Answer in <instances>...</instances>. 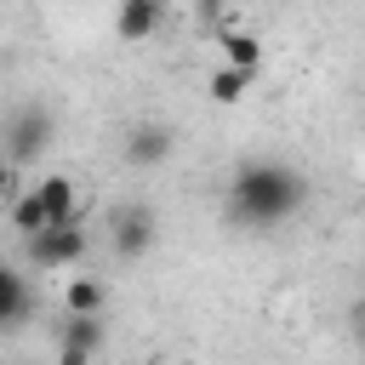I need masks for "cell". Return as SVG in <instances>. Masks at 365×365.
<instances>
[{
	"label": "cell",
	"mask_w": 365,
	"mask_h": 365,
	"mask_svg": "<svg viewBox=\"0 0 365 365\" xmlns=\"http://www.w3.org/2000/svg\"><path fill=\"white\" fill-rule=\"evenodd\" d=\"M302 205H308V177L291 160H274V154L240 160L234 177H228V194H222L228 228H245V234H268V228L291 222Z\"/></svg>",
	"instance_id": "cell-1"
},
{
	"label": "cell",
	"mask_w": 365,
	"mask_h": 365,
	"mask_svg": "<svg viewBox=\"0 0 365 365\" xmlns=\"http://www.w3.org/2000/svg\"><path fill=\"white\" fill-rule=\"evenodd\" d=\"M51 137H57V114H51L46 103H23V108H11L6 125H0V154H6L11 165H34V160L51 148Z\"/></svg>",
	"instance_id": "cell-2"
},
{
	"label": "cell",
	"mask_w": 365,
	"mask_h": 365,
	"mask_svg": "<svg viewBox=\"0 0 365 365\" xmlns=\"http://www.w3.org/2000/svg\"><path fill=\"white\" fill-rule=\"evenodd\" d=\"M154 240H160V217L148 200H120L108 211V251L120 262H143L154 251Z\"/></svg>",
	"instance_id": "cell-3"
},
{
	"label": "cell",
	"mask_w": 365,
	"mask_h": 365,
	"mask_svg": "<svg viewBox=\"0 0 365 365\" xmlns=\"http://www.w3.org/2000/svg\"><path fill=\"white\" fill-rule=\"evenodd\" d=\"M23 251H29V262L34 268H74L80 257H86V228L80 222H63V228H46V234H34V240H23Z\"/></svg>",
	"instance_id": "cell-4"
},
{
	"label": "cell",
	"mask_w": 365,
	"mask_h": 365,
	"mask_svg": "<svg viewBox=\"0 0 365 365\" xmlns=\"http://www.w3.org/2000/svg\"><path fill=\"white\" fill-rule=\"evenodd\" d=\"M171 148H177V137H171L165 120H137V125L125 131V165H137V171L171 160Z\"/></svg>",
	"instance_id": "cell-5"
},
{
	"label": "cell",
	"mask_w": 365,
	"mask_h": 365,
	"mask_svg": "<svg viewBox=\"0 0 365 365\" xmlns=\"http://www.w3.org/2000/svg\"><path fill=\"white\" fill-rule=\"evenodd\" d=\"M34 200H40V211H46V222H51V228H63V222H80V194H74V177H63V171H46V177L34 182Z\"/></svg>",
	"instance_id": "cell-6"
},
{
	"label": "cell",
	"mask_w": 365,
	"mask_h": 365,
	"mask_svg": "<svg viewBox=\"0 0 365 365\" xmlns=\"http://www.w3.org/2000/svg\"><path fill=\"white\" fill-rule=\"evenodd\" d=\"M160 23H165V6L160 0H120L114 6V34L125 46H143L148 34H160Z\"/></svg>",
	"instance_id": "cell-7"
},
{
	"label": "cell",
	"mask_w": 365,
	"mask_h": 365,
	"mask_svg": "<svg viewBox=\"0 0 365 365\" xmlns=\"http://www.w3.org/2000/svg\"><path fill=\"white\" fill-rule=\"evenodd\" d=\"M29 314H34V291H29V279H23L11 262H0V336L17 331Z\"/></svg>",
	"instance_id": "cell-8"
},
{
	"label": "cell",
	"mask_w": 365,
	"mask_h": 365,
	"mask_svg": "<svg viewBox=\"0 0 365 365\" xmlns=\"http://www.w3.org/2000/svg\"><path fill=\"white\" fill-rule=\"evenodd\" d=\"M217 46H222V63H228V68H240V74H257V68H262V40H257L251 29L234 23V29L217 34Z\"/></svg>",
	"instance_id": "cell-9"
},
{
	"label": "cell",
	"mask_w": 365,
	"mask_h": 365,
	"mask_svg": "<svg viewBox=\"0 0 365 365\" xmlns=\"http://www.w3.org/2000/svg\"><path fill=\"white\" fill-rule=\"evenodd\" d=\"M103 302H108V291H103V279H91V274H74V279L63 285V314L103 319Z\"/></svg>",
	"instance_id": "cell-10"
},
{
	"label": "cell",
	"mask_w": 365,
	"mask_h": 365,
	"mask_svg": "<svg viewBox=\"0 0 365 365\" xmlns=\"http://www.w3.org/2000/svg\"><path fill=\"white\" fill-rule=\"evenodd\" d=\"M251 80H257V74H240V68L217 63V68L205 74V97H211V103H240V97L251 91Z\"/></svg>",
	"instance_id": "cell-11"
},
{
	"label": "cell",
	"mask_w": 365,
	"mask_h": 365,
	"mask_svg": "<svg viewBox=\"0 0 365 365\" xmlns=\"http://www.w3.org/2000/svg\"><path fill=\"white\" fill-rule=\"evenodd\" d=\"M11 228H17L23 240H34V234H46V228H51V222H46V211H40V200H34V188L11 200Z\"/></svg>",
	"instance_id": "cell-12"
},
{
	"label": "cell",
	"mask_w": 365,
	"mask_h": 365,
	"mask_svg": "<svg viewBox=\"0 0 365 365\" xmlns=\"http://www.w3.org/2000/svg\"><path fill=\"white\" fill-rule=\"evenodd\" d=\"M63 348H86V354H97V348H103V319H80V314H68V319H63Z\"/></svg>",
	"instance_id": "cell-13"
},
{
	"label": "cell",
	"mask_w": 365,
	"mask_h": 365,
	"mask_svg": "<svg viewBox=\"0 0 365 365\" xmlns=\"http://www.w3.org/2000/svg\"><path fill=\"white\" fill-rule=\"evenodd\" d=\"M348 336L365 348V297H359V302H348Z\"/></svg>",
	"instance_id": "cell-14"
},
{
	"label": "cell",
	"mask_w": 365,
	"mask_h": 365,
	"mask_svg": "<svg viewBox=\"0 0 365 365\" xmlns=\"http://www.w3.org/2000/svg\"><path fill=\"white\" fill-rule=\"evenodd\" d=\"M11 177H17V165H11L6 154H0V205H11V200H17V188H11Z\"/></svg>",
	"instance_id": "cell-15"
},
{
	"label": "cell",
	"mask_w": 365,
	"mask_h": 365,
	"mask_svg": "<svg viewBox=\"0 0 365 365\" xmlns=\"http://www.w3.org/2000/svg\"><path fill=\"white\" fill-rule=\"evenodd\" d=\"M97 354H86V348H57V365H91Z\"/></svg>",
	"instance_id": "cell-16"
},
{
	"label": "cell",
	"mask_w": 365,
	"mask_h": 365,
	"mask_svg": "<svg viewBox=\"0 0 365 365\" xmlns=\"http://www.w3.org/2000/svg\"><path fill=\"white\" fill-rule=\"evenodd\" d=\"M148 365H177V359H148Z\"/></svg>",
	"instance_id": "cell-17"
}]
</instances>
